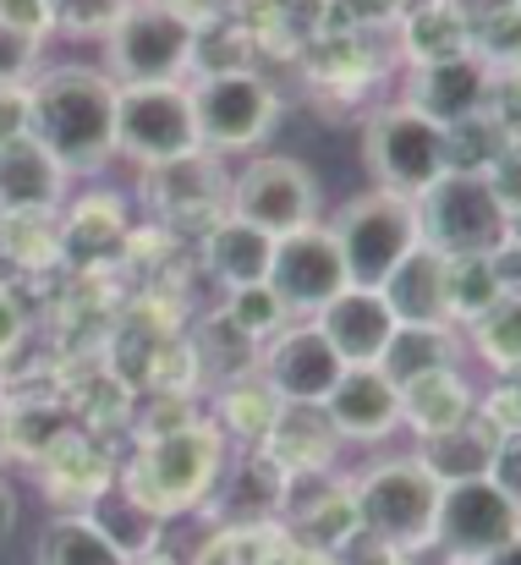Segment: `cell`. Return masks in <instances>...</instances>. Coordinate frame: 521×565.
<instances>
[{"label":"cell","instance_id":"cell-1","mask_svg":"<svg viewBox=\"0 0 521 565\" xmlns=\"http://www.w3.org/2000/svg\"><path fill=\"white\" fill-rule=\"evenodd\" d=\"M28 138L61 171H94L116 154V83L99 66H44L28 83Z\"/></svg>","mask_w":521,"mask_h":565},{"label":"cell","instance_id":"cell-2","mask_svg":"<svg viewBox=\"0 0 521 565\" xmlns=\"http://www.w3.org/2000/svg\"><path fill=\"white\" fill-rule=\"evenodd\" d=\"M220 467H225V428L220 423H181L166 434H143L138 439V456L127 467V489L155 511V516H171L181 505H198L214 494L220 483Z\"/></svg>","mask_w":521,"mask_h":565},{"label":"cell","instance_id":"cell-3","mask_svg":"<svg viewBox=\"0 0 521 565\" xmlns=\"http://www.w3.org/2000/svg\"><path fill=\"white\" fill-rule=\"evenodd\" d=\"M439 478L417 461V456H390L379 467H368L351 489L357 505V533L379 550L412 555L423 544H434V511H439Z\"/></svg>","mask_w":521,"mask_h":565},{"label":"cell","instance_id":"cell-4","mask_svg":"<svg viewBox=\"0 0 521 565\" xmlns=\"http://www.w3.org/2000/svg\"><path fill=\"white\" fill-rule=\"evenodd\" d=\"M417 203V231L445 258H489L517 242V209L500 203L483 171H445Z\"/></svg>","mask_w":521,"mask_h":565},{"label":"cell","instance_id":"cell-5","mask_svg":"<svg viewBox=\"0 0 521 565\" xmlns=\"http://www.w3.org/2000/svg\"><path fill=\"white\" fill-rule=\"evenodd\" d=\"M198 61V22H187L171 0L121 6L105 28V77L116 88L176 83Z\"/></svg>","mask_w":521,"mask_h":565},{"label":"cell","instance_id":"cell-6","mask_svg":"<svg viewBox=\"0 0 521 565\" xmlns=\"http://www.w3.org/2000/svg\"><path fill=\"white\" fill-rule=\"evenodd\" d=\"M330 236L341 247V264H347V286L362 291H379L384 275L423 242L417 231V203L412 198H395V192H362L351 198L347 209L330 220Z\"/></svg>","mask_w":521,"mask_h":565},{"label":"cell","instance_id":"cell-7","mask_svg":"<svg viewBox=\"0 0 521 565\" xmlns=\"http://www.w3.org/2000/svg\"><path fill=\"white\" fill-rule=\"evenodd\" d=\"M362 160L379 177V188L395 198H423L445 171H450V132L417 116L412 105H390L368 121Z\"/></svg>","mask_w":521,"mask_h":565},{"label":"cell","instance_id":"cell-8","mask_svg":"<svg viewBox=\"0 0 521 565\" xmlns=\"http://www.w3.org/2000/svg\"><path fill=\"white\" fill-rule=\"evenodd\" d=\"M521 533V500L495 489L489 478L445 483L439 511H434V544L456 565H483L517 550Z\"/></svg>","mask_w":521,"mask_h":565},{"label":"cell","instance_id":"cell-9","mask_svg":"<svg viewBox=\"0 0 521 565\" xmlns=\"http://www.w3.org/2000/svg\"><path fill=\"white\" fill-rule=\"evenodd\" d=\"M198 121L192 94L181 83H149V88H116V154L138 166H166L198 154Z\"/></svg>","mask_w":521,"mask_h":565},{"label":"cell","instance_id":"cell-10","mask_svg":"<svg viewBox=\"0 0 521 565\" xmlns=\"http://www.w3.org/2000/svg\"><path fill=\"white\" fill-rule=\"evenodd\" d=\"M187 94H192V121H198L203 149H253L275 127V110H280L275 88L247 66L203 72Z\"/></svg>","mask_w":521,"mask_h":565},{"label":"cell","instance_id":"cell-11","mask_svg":"<svg viewBox=\"0 0 521 565\" xmlns=\"http://www.w3.org/2000/svg\"><path fill=\"white\" fill-rule=\"evenodd\" d=\"M236 220L269 231L275 242L302 231V225H319V182H313V171L302 160H291V154L253 160L236 177Z\"/></svg>","mask_w":521,"mask_h":565},{"label":"cell","instance_id":"cell-12","mask_svg":"<svg viewBox=\"0 0 521 565\" xmlns=\"http://www.w3.org/2000/svg\"><path fill=\"white\" fill-rule=\"evenodd\" d=\"M264 286L280 297L286 313H319L325 302H336L347 291V264H341L330 225H302V231L280 236Z\"/></svg>","mask_w":521,"mask_h":565},{"label":"cell","instance_id":"cell-13","mask_svg":"<svg viewBox=\"0 0 521 565\" xmlns=\"http://www.w3.org/2000/svg\"><path fill=\"white\" fill-rule=\"evenodd\" d=\"M341 374L347 363L336 358L319 324H291L264 352V384L275 390V401H291V406H325V395L336 390Z\"/></svg>","mask_w":521,"mask_h":565},{"label":"cell","instance_id":"cell-14","mask_svg":"<svg viewBox=\"0 0 521 565\" xmlns=\"http://www.w3.org/2000/svg\"><path fill=\"white\" fill-rule=\"evenodd\" d=\"M445 253H434L428 242H417L379 286L384 308L395 324H412V330H450V302H445Z\"/></svg>","mask_w":521,"mask_h":565},{"label":"cell","instance_id":"cell-15","mask_svg":"<svg viewBox=\"0 0 521 565\" xmlns=\"http://www.w3.org/2000/svg\"><path fill=\"white\" fill-rule=\"evenodd\" d=\"M313 324L325 330V341L336 347V358L347 369H373L384 358L390 335H395V319H390L384 297L379 291H362V286H347L336 302H325Z\"/></svg>","mask_w":521,"mask_h":565},{"label":"cell","instance_id":"cell-16","mask_svg":"<svg viewBox=\"0 0 521 565\" xmlns=\"http://www.w3.org/2000/svg\"><path fill=\"white\" fill-rule=\"evenodd\" d=\"M325 417L336 423L341 439L373 445V439L401 428V390L379 369H347L336 379V390L325 395Z\"/></svg>","mask_w":521,"mask_h":565},{"label":"cell","instance_id":"cell-17","mask_svg":"<svg viewBox=\"0 0 521 565\" xmlns=\"http://www.w3.org/2000/svg\"><path fill=\"white\" fill-rule=\"evenodd\" d=\"M483 94H489V66L472 61V55H456V61H439V66H417L412 94L401 105H412L434 127L456 132V127L472 121V110L483 105Z\"/></svg>","mask_w":521,"mask_h":565},{"label":"cell","instance_id":"cell-18","mask_svg":"<svg viewBox=\"0 0 521 565\" xmlns=\"http://www.w3.org/2000/svg\"><path fill=\"white\" fill-rule=\"evenodd\" d=\"M66 198V171L33 143H0V220H44Z\"/></svg>","mask_w":521,"mask_h":565},{"label":"cell","instance_id":"cell-19","mask_svg":"<svg viewBox=\"0 0 521 565\" xmlns=\"http://www.w3.org/2000/svg\"><path fill=\"white\" fill-rule=\"evenodd\" d=\"M472 406H478V401H472V384H467V374H461L456 363L401 384V423H412L417 439L456 434L461 423H472Z\"/></svg>","mask_w":521,"mask_h":565},{"label":"cell","instance_id":"cell-20","mask_svg":"<svg viewBox=\"0 0 521 565\" xmlns=\"http://www.w3.org/2000/svg\"><path fill=\"white\" fill-rule=\"evenodd\" d=\"M264 445H269L275 472H319V467H330L341 434L325 417V406H291V401H280Z\"/></svg>","mask_w":521,"mask_h":565},{"label":"cell","instance_id":"cell-21","mask_svg":"<svg viewBox=\"0 0 521 565\" xmlns=\"http://www.w3.org/2000/svg\"><path fill=\"white\" fill-rule=\"evenodd\" d=\"M269 258H275V236L247 225V220H220L209 231V269L236 291V286H264L269 280Z\"/></svg>","mask_w":521,"mask_h":565},{"label":"cell","instance_id":"cell-22","mask_svg":"<svg viewBox=\"0 0 521 565\" xmlns=\"http://www.w3.org/2000/svg\"><path fill=\"white\" fill-rule=\"evenodd\" d=\"M121 247H127V220H121L116 198H88L61 225V258H72V264H105Z\"/></svg>","mask_w":521,"mask_h":565},{"label":"cell","instance_id":"cell-23","mask_svg":"<svg viewBox=\"0 0 521 565\" xmlns=\"http://www.w3.org/2000/svg\"><path fill=\"white\" fill-rule=\"evenodd\" d=\"M88 522H94V527H99V533H105V539H110V544H116L127 561L138 565V555H143V550H155V539H160V522H166V516H155V511H149V505H143V500H138L127 483H121V489H110V483H105V489L94 494Z\"/></svg>","mask_w":521,"mask_h":565},{"label":"cell","instance_id":"cell-24","mask_svg":"<svg viewBox=\"0 0 521 565\" xmlns=\"http://www.w3.org/2000/svg\"><path fill=\"white\" fill-rule=\"evenodd\" d=\"M66 445H72V428H66L61 406H50V401H11L6 395V456L50 461Z\"/></svg>","mask_w":521,"mask_h":565},{"label":"cell","instance_id":"cell-25","mask_svg":"<svg viewBox=\"0 0 521 565\" xmlns=\"http://www.w3.org/2000/svg\"><path fill=\"white\" fill-rule=\"evenodd\" d=\"M33 565H132L88 516H55L44 522L39 544H33Z\"/></svg>","mask_w":521,"mask_h":565},{"label":"cell","instance_id":"cell-26","mask_svg":"<svg viewBox=\"0 0 521 565\" xmlns=\"http://www.w3.org/2000/svg\"><path fill=\"white\" fill-rule=\"evenodd\" d=\"M495 445H500V434H495V428H472V423H461L456 434L423 439L417 461H423L439 483H467V478H483V472H489Z\"/></svg>","mask_w":521,"mask_h":565},{"label":"cell","instance_id":"cell-27","mask_svg":"<svg viewBox=\"0 0 521 565\" xmlns=\"http://www.w3.org/2000/svg\"><path fill=\"white\" fill-rule=\"evenodd\" d=\"M450 363H456V335H450V330H412V324H395V335H390V347H384V358H379L373 369L401 390L406 379L450 369Z\"/></svg>","mask_w":521,"mask_h":565},{"label":"cell","instance_id":"cell-28","mask_svg":"<svg viewBox=\"0 0 521 565\" xmlns=\"http://www.w3.org/2000/svg\"><path fill=\"white\" fill-rule=\"evenodd\" d=\"M467 330H472V347H478V358H483L489 369L517 374V363H521V308H517V291H506L495 308H483Z\"/></svg>","mask_w":521,"mask_h":565},{"label":"cell","instance_id":"cell-29","mask_svg":"<svg viewBox=\"0 0 521 565\" xmlns=\"http://www.w3.org/2000/svg\"><path fill=\"white\" fill-rule=\"evenodd\" d=\"M302 544L313 550V555H336V550H347L357 544L362 533H357V505H351V489H325V500H313L302 516Z\"/></svg>","mask_w":521,"mask_h":565},{"label":"cell","instance_id":"cell-30","mask_svg":"<svg viewBox=\"0 0 521 565\" xmlns=\"http://www.w3.org/2000/svg\"><path fill=\"white\" fill-rule=\"evenodd\" d=\"M214 192V160L198 149V154H187V160H166V166H149V198L160 203V209H192V203H203Z\"/></svg>","mask_w":521,"mask_h":565},{"label":"cell","instance_id":"cell-31","mask_svg":"<svg viewBox=\"0 0 521 565\" xmlns=\"http://www.w3.org/2000/svg\"><path fill=\"white\" fill-rule=\"evenodd\" d=\"M467 28L450 17V11H439V6H428V11H417L412 22H406V50L423 61V66H439V61H456V55H467Z\"/></svg>","mask_w":521,"mask_h":565},{"label":"cell","instance_id":"cell-32","mask_svg":"<svg viewBox=\"0 0 521 565\" xmlns=\"http://www.w3.org/2000/svg\"><path fill=\"white\" fill-rule=\"evenodd\" d=\"M286 319H291V313L280 308V297H275L269 286H236V291H231V302H225V324H231V330H242L247 341L275 335Z\"/></svg>","mask_w":521,"mask_h":565},{"label":"cell","instance_id":"cell-33","mask_svg":"<svg viewBox=\"0 0 521 565\" xmlns=\"http://www.w3.org/2000/svg\"><path fill=\"white\" fill-rule=\"evenodd\" d=\"M275 412H280V401H275V390H269V384H236V390L225 395V423H231L242 439H253V445H264V439H269Z\"/></svg>","mask_w":521,"mask_h":565},{"label":"cell","instance_id":"cell-34","mask_svg":"<svg viewBox=\"0 0 521 565\" xmlns=\"http://www.w3.org/2000/svg\"><path fill=\"white\" fill-rule=\"evenodd\" d=\"M0 22L33 44H44V33L55 28V0H0Z\"/></svg>","mask_w":521,"mask_h":565},{"label":"cell","instance_id":"cell-35","mask_svg":"<svg viewBox=\"0 0 521 565\" xmlns=\"http://www.w3.org/2000/svg\"><path fill=\"white\" fill-rule=\"evenodd\" d=\"M33 66H39V44H33V39H22V33H11V28L0 22V88L28 83V77H33Z\"/></svg>","mask_w":521,"mask_h":565},{"label":"cell","instance_id":"cell-36","mask_svg":"<svg viewBox=\"0 0 521 565\" xmlns=\"http://www.w3.org/2000/svg\"><path fill=\"white\" fill-rule=\"evenodd\" d=\"M439 11H450L467 33H483V28H495V22H506V17H517V0H434Z\"/></svg>","mask_w":521,"mask_h":565},{"label":"cell","instance_id":"cell-37","mask_svg":"<svg viewBox=\"0 0 521 565\" xmlns=\"http://www.w3.org/2000/svg\"><path fill=\"white\" fill-rule=\"evenodd\" d=\"M17 138H28V83L0 88V143H17Z\"/></svg>","mask_w":521,"mask_h":565},{"label":"cell","instance_id":"cell-38","mask_svg":"<svg viewBox=\"0 0 521 565\" xmlns=\"http://www.w3.org/2000/svg\"><path fill=\"white\" fill-rule=\"evenodd\" d=\"M483 412L495 417V434H500V439H506V434H521V417H517V384L495 390V395L483 401Z\"/></svg>","mask_w":521,"mask_h":565},{"label":"cell","instance_id":"cell-39","mask_svg":"<svg viewBox=\"0 0 521 565\" xmlns=\"http://www.w3.org/2000/svg\"><path fill=\"white\" fill-rule=\"evenodd\" d=\"M17 341H22V313H17L11 297H0V358H11Z\"/></svg>","mask_w":521,"mask_h":565},{"label":"cell","instance_id":"cell-40","mask_svg":"<svg viewBox=\"0 0 521 565\" xmlns=\"http://www.w3.org/2000/svg\"><path fill=\"white\" fill-rule=\"evenodd\" d=\"M11 533H17V494L0 483V544H6Z\"/></svg>","mask_w":521,"mask_h":565},{"label":"cell","instance_id":"cell-41","mask_svg":"<svg viewBox=\"0 0 521 565\" xmlns=\"http://www.w3.org/2000/svg\"><path fill=\"white\" fill-rule=\"evenodd\" d=\"M0 461H6V395H0Z\"/></svg>","mask_w":521,"mask_h":565},{"label":"cell","instance_id":"cell-42","mask_svg":"<svg viewBox=\"0 0 521 565\" xmlns=\"http://www.w3.org/2000/svg\"><path fill=\"white\" fill-rule=\"evenodd\" d=\"M0 395H6V358H0Z\"/></svg>","mask_w":521,"mask_h":565}]
</instances>
